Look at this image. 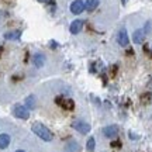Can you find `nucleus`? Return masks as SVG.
<instances>
[{"label":"nucleus","instance_id":"14","mask_svg":"<svg viewBox=\"0 0 152 152\" xmlns=\"http://www.w3.org/2000/svg\"><path fill=\"white\" fill-rule=\"evenodd\" d=\"M20 37H21V31H10L4 34L6 39H18Z\"/></svg>","mask_w":152,"mask_h":152},{"label":"nucleus","instance_id":"12","mask_svg":"<svg viewBox=\"0 0 152 152\" xmlns=\"http://www.w3.org/2000/svg\"><path fill=\"white\" fill-rule=\"evenodd\" d=\"M80 145L76 141L68 142V145H66V152H80Z\"/></svg>","mask_w":152,"mask_h":152},{"label":"nucleus","instance_id":"15","mask_svg":"<svg viewBox=\"0 0 152 152\" xmlns=\"http://www.w3.org/2000/svg\"><path fill=\"white\" fill-rule=\"evenodd\" d=\"M26 107H27L28 110L35 109V97H34V96H28V97L26 99Z\"/></svg>","mask_w":152,"mask_h":152},{"label":"nucleus","instance_id":"9","mask_svg":"<svg viewBox=\"0 0 152 152\" xmlns=\"http://www.w3.org/2000/svg\"><path fill=\"white\" fill-rule=\"evenodd\" d=\"M83 28V21L82 20H75V21L71 23V27H69V31L72 34H79Z\"/></svg>","mask_w":152,"mask_h":152},{"label":"nucleus","instance_id":"11","mask_svg":"<svg viewBox=\"0 0 152 152\" xmlns=\"http://www.w3.org/2000/svg\"><path fill=\"white\" fill-rule=\"evenodd\" d=\"M9 145H10V135L0 134V149H6Z\"/></svg>","mask_w":152,"mask_h":152},{"label":"nucleus","instance_id":"21","mask_svg":"<svg viewBox=\"0 0 152 152\" xmlns=\"http://www.w3.org/2000/svg\"><path fill=\"white\" fill-rule=\"evenodd\" d=\"M121 1H123V4H125V3H127V0H121Z\"/></svg>","mask_w":152,"mask_h":152},{"label":"nucleus","instance_id":"5","mask_svg":"<svg viewBox=\"0 0 152 152\" xmlns=\"http://www.w3.org/2000/svg\"><path fill=\"white\" fill-rule=\"evenodd\" d=\"M118 125L115 124H111V125H107V127H104L103 128V134L104 137H107V138H114V137L118 135Z\"/></svg>","mask_w":152,"mask_h":152},{"label":"nucleus","instance_id":"7","mask_svg":"<svg viewBox=\"0 0 152 152\" xmlns=\"http://www.w3.org/2000/svg\"><path fill=\"white\" fill-rule=\"evenodd\" d=\"M72 14H80L82 11L85 10V3L82 0H75L71 3V7H69Z\"/></svg>","mask_w":152,"mask_h":152},{"label":"nucleus","instance_id":"6","mask_svg":"<svg viewBox=\"0 0 152 152\" xmlns=\"http://www.w3.org/2000/svg\"><path fill=\"white\" fill-rule=\"evenodd\" d=\"M117 42L121 45V47H127L128 42H130V38H128V34H127V30L125 28H121L117 34Z\"/></svg>","mask_w":152,"mask_h":152},{"label":"nucleus","instance_id":"10","mask_svg":"<svg viewBox=\"0 0 152 152\" xmlns=\"http://www.w3.org/2000/svg\"><path fill=\"white\" fill-rule=\"evenodd\" d=\"M44 64H45V55L44 54H35L34 55V65L37 66V68H41V66H44Z\"/></svg>","mask_w":152,"mask_h":152},{"label":"nucleus","instance_id":"13","mask_svg":"<svg viewBox=\"0 0 152 152\" xmlns=\"http://www.w3.org/2000/svg\"><path fill=\"white\" fill-rule=\"evenodd\" d=\"M99 1H100V0H86L85 9H86L87 11H93L99 6Z\"/></svg>","mask_w":152,"mask_h":152},{"label":"nucleus","instance_id":"16","mask_svg":"<svg viewBox=\"0 0 152 152\" xmlns=\"http://www.w3.org/2000/svg\"><path fill=\"white\" fill-rule=\"evenodd\" d=\"M94 147H96V141H94V138H93V137H90V138L87 140L86 149L89 152H94Z\"/></svg>","mask_w":152,"mask_h":152},{"label":"nucleus","instance_id":"20","mask_svg":"<svg viewBox=\"0 0 152 152\" xmlns=\"http://www.w3.org/2000/svg\"><path fill=\"white\" fill-rule=\"evenodd\" d=\"M16 152H26V151H23V149H17Z\"/></svg>","mask_w":152,"mask_h":152},{"label":"nucleus","instance_id":"1","mask_svg":"<svg viewBox=\"0 0 152 152\" xmlns=\"http://www.w3.org/2000/svg\"><path fill=\"white\" fill-rule=\"evenodd\" d=\"M31 130H33L34 134L37 137H39L42 141L49 142V141H52V138H54L52 132H51L44 124H41V123H34L33 127H31Z\"/></svg>","mask_w":152,"mask_h":152},{"label":"nucleus","instance_id":"17","mask_svg":"<svg viewBox=\"0 0 152 152\" xmlns=\"http://www.w3.org/2000/svg\"><path fill=\"white\" fill-rule=\"evenodd\" d=\"M149 100H151V93H145V94H142V97H141L142 103H148Z\"/></svg>","mask_w":152,"mask_h":152},{"label":"nucleus","instance_id":"4","mask_svg":"<svg viewBox=\"0 0 152 152\" xmlns=\"http://www.w3.org/2000/svg\"><path fill=\"white\" fill-rule=\"evenodd\" d=\"M55 102H56V104H59L61 107H62V109H65V110H73L75 109V102H73L72 99L58 96Z\"/></svg>","mask_w":152,"mask_h":152},{"label":"nucleus","instance_id":"18","mask_svg":"<svg viewBox=\"0 0 152 152\" xmlns=\"http://www.w3.org/2000/svg\"><path fill=\"white\" fill-rule=\"evenodd\" d=\"M111 147H113V148L121 147V142H120V141H113V142H111Z\"/></svg>","mask_w":152,"mask_h":152},{"label":"nucleus","instance_id":"19","mask_svg":"<svg viewBox=\"0 0 152 152\" xmlns=\"http://www.w3.org/2000/svg\"><path fill=\"white\" fill-rule=\"evenodd\" d=\"M38 1H41V3H45V1H49V0H38Z\"/></svg>","mask_w":152,"mask_h":152},{"label":"nucleus","instance_id":"8","mask_svg":"<svg viewBox=\"0 0 152 152\" xmlns=\"http://www.w3.org/2000/svg\"><path fill=\"white\" fill-rule=\"evenodd\" d=\"M144 39H145V33H144V30L140 28V30H135L134 34H132V41L135 44H142L144 42Z\"/></svg>","mask_w":152,"mask_h":152},{"label":"nucleus","instance_id":"3","mask_svg":"<svg viewBox=\"0 0 152 152\" xmlns=\"http://www.w3.org/2000/svg\"><path fill=\"white\" fill-rule=\"evenodd\" d=\"M13 114L16 115L17 118L27 120L28 117H30V110H28L26 106H20V104H17V106H14V109H13Z\"/></svg>","mask_w":152,"mask_h":152},{"label":"nucleus","instance_id":"2","mask_svg":"<svg viewBox=\"0 0 152 152\" xmlns=\"http://www.w3.org/2000/svg\"><path fill=\"white\" fill-rule=\"evenodd\" d=\"M72 127H73L77 132H80V134H89L90 130H92L90 124L86 123V121H83V120H76V121H73V123H72Z\"/></svg>","mask_w":152,"mask_h":152}]
</instances>
